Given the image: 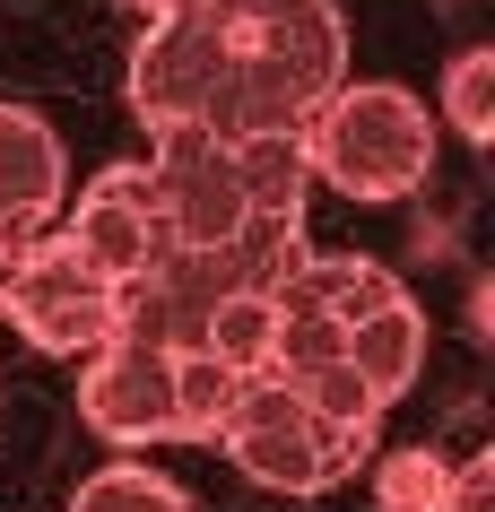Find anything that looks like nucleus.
Here are the masks:
<instances>
[{"instance_id":"0eeeda50","label":"nucleus","mask_w":495,"mask_h":512,"mask_svg":"<svg viewBox=\"0 0 495 512\" xmlns=\"http://www.w3.org/2000/svg\"><path fill=\"white\" fill-rule=\"evenodd\" d=\"M61 235L79 243L87 261L113 278V287H131V278H148L174 252V226H165V209H157V183H148V165L139 157H122V165H105V174H87L79 183V200H61V217H53Z\"/></svg>"},{"instance_id":"4468645a","label":"nucleus","mask_w":495,"mask_h":512,"mask_svg":"<svg viewBox=\"0 0 495 512\" xmlns=\"http://www.w3.org/2000/svg\"><path fill=\"white\" fill-rule=\"evenodd\" d=\"M435 512H495V452H469V460H452V478H443Z\"/></svg>"},{"instance_id":"f257e3e1","label":"nucleus","mask_w":495,"mask_h":512,"mask_svg":"<svg viewBox=\"0 0 495 512\" xmlns=\"http://www.w3.org/2000/svg\"><path fill=\"white\" fill-rule=\"evenodd\" d=\"M339 79L348 27L330 0H174L131 44V113L148 131L296 139Z\"/></svg>"},{"instance_id":"423d86ee","label":"nucleus","mask_w":495,"mask_h":512,"mask_svg":"<svg viewBox=\"0 0 495 512\" xmlns=\"http://www.w3.org/2000/svg\"><path fill=\"white\" fill-rule=\"evenodd\" d=\"M79 417L122 452L148 443H183V382H174V348L113 330L79 356Z\"/></svg>"},{"instance_id":"9b49d317","label":"nucleus","mask_w":495,"mask_h":512,"mask_svg":"<svg viewBox=\"0 0 495 512\" xmlns=\"http://www.w3.org/2000/svg\"><path fill=\"white\" fill-rule=\"evenodd\" d=\"M70 512H192V495H183L174 478H157L148 460H113V469L79 478Z\"/></svg>"},{"instance_id":"f03ea898","label":"nucleus","mask_w":495,"mask_h":512,"mask_svg":"<svg viewBox=\"0 0 495 512\" xmlns=\"http://www.w3.org/2000/svg\"><path fill=\"white\" fill-rule=\"evenodd\" d=\"M139 165L157 183L174 243H226L261 217H304V200H313L296 139H218L192 122H165V131H148Z\"/></svg>"},{"instance_id":"2eb2a0df","label":"nucleus","mask_w":495,"mask_h":512,"mask_svg":"<svg viewBox=\"0 0 495 512\" xmlns=\"http://www.w3.org/2000/svg\"><path fill=\"white\" fill-rule=\"evenodd\" d=\"M27 243H35V235H18V226H0V278H9V261H18Z\"/></svg>"},{"instance_id":"20e7f679","label":"nucleus","mask_w":495,"mask_h":512,"mask_svg":"<svg viewBox=\"0 0 495 512\" xmlns=\"http://www.w3.org/2000/svg\"><path fill=\"white\" fill-rule=\"evenodd\" d=\"M374 434L383 426H348V417H322L313 400H296L287 382L252 374L235 391V408L218 417V443L252 486H270V495H330V486H348L374 460Z\"/></svg>"},{"instance_id":"7ed1b4c3","label":"nucleus","mask_w":495,"mask_h":512,"mask_svg":"<svg viewBox=\"0 0 495 512\" xmlns=\"http://www.w3.org/2000/svg\"><path fill=\"white\" fill-rule=\"evenodd\" d=\"M304 174L339 200H409L426 174H435V148H443V122L426 113V96H409L400 79H339L322 105L304 113Z\"/></svg>"},{"instance_id":"f8f14e48","label":"nucleus","mask_w":495,"mask_h":512,"mask_svg":"<svg viewBox=\"0 0 495 512\" xmlns=\"http://www.w3.org/2000/svg\"><path fill=\"white\" fill-rule=\"evenodd\" d=\"M174 382H183V443H209L218 417L235 408V391H244L252 374H235V365H218V356L183 348V356H174Z\"/></svg>"},{"instance_id":"39448f33","label":"nucleus","mask_w":495,"mask_h":512,"mask_svg":"<svg viewBox=\"0 0 495 512\" xmlns=\"http://www.w3.org/2000/svg\"><path fill=\"white\" fill-rule=\"evenodd\" d=\"M113 296H122V287L87 261L79 243L61 235V226H44V235L9 261V278H0V322L18 330L27 348L79 365L96 339H113Z\"/></svg>"},{"instance_id":"6e6552de","label":"nucleus","mask_w":495,"mask_h":512,"mask_svg":"<svg viewBox=\"0 0 495 512\" xmlns=\"http://www.w3.org/2000/svg\"><path fill=\"white\" fill-rule=\"evenodd\" d=\"M70 200V148L35 105H0V226L44 235Z\"/></svg>"},{"instance_id":"9d476101","label":"nucleus","mask_w":495,"mask_h":512,"mask_svg":"<svg viewBox=\"0 0 495 512\" xmlns=\"http://www.w3.org/2000/svg\"><path fill=\"white\" fill-rule=\"evenodd\" d=\"M452 139H469V148H487L495 139V53L487 44H469V53H452V70H443V113H435Z\"/></svg>"},{"instance_id":"ddd939ff","label":"nucleus","mask_w":495,"mask_h":512,"mask_svg":"<svg viewBox=\"0 0 495 512\" xmlns=\"http://www.w3.org/2000/svg\"><path fill=\"white\" fill-rule=\"evenodd\" d=\"M365 469H374V504H383V512H435L443 478H452V460H435L426 443L383 452V460H365Z\"/></svg>"},{"instance_id":"1a4fd4ad","label":"nucleus","mask_w":495,"mask_h":512,"mask_svg":"<svg viewBox=\"0 0 495 512\" xmlns=\"http://www.w3.org/2000/svg\"><path fill=\"white\" fill-rule=\"evenodd\" d=\"M348 365H357V382L383 408L409 400L417 374H426V304L400 287V296H383L374 313H357V322H348Z\"/></svg>"}]
</instances>
